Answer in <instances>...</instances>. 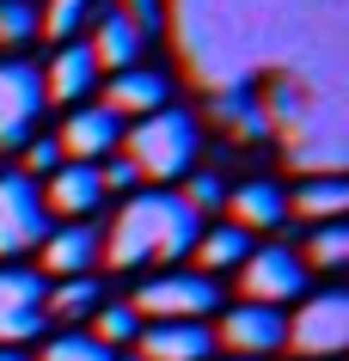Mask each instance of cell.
Returning <instances> with one entry per match:
<instances>
[{"mask_svg": "<svg viewBox=\"0 0 349 361\" xmlns=\"http://www.w3.org/2000/svg\"><path fill=\"white\" fill-rule=\"evenodd\" d=\"M172 104V80L159 74V68H129V74H111V86H104V111L123 123V116H154V111H166Z\"/></svg>", "mask_w": 349, "mask_h": 361, "instance_id": "cell-14", "label": "cell"}, {"mask_svg": "<svg viewBox=\"0 0 349 361\" xmlns=\"http://www.w3.org/2000/svg\"><path fill=\"white\" fill-rule=\"evenodd\" d=\"M116 141H123V123H116L104 104H74L68 123L56 129L61 159H74V166H98V159H111Z\"/></svg>", "mask_w": 349, "mask_h": 361, "instance_id": "cell-10", "label": "cell"}, {"mask_svg": "<svg viewBox=\"0 0 349 361\" xmlns=\"http://www.w3.org/2000/svg\"><path fill=\"white\" fill-rule=\"evenodd\" d=\"M0 361H25V355H19V349H0Z\"/></svg>", "mask_w": 349, "mask_h": 361, "instance_id": "cell-29", "label": "cell"}, {"mask_svg": "<svg viewBox=\"0 0 349 361\" xmlns=\"http://www.w3.org/2000/svg\"><path fill=\"white\" fill-rule=\"evenodd\" d=\"M196 221L172 190H147V196H129L116 221L104 227V251L98 257H111V269H154V264H178V257H190Z\"/></svg>", "mask_w": 349, "mask_h": 361, "instance_id": "cell-1", "label": "cell"}, {"mask_svg": "<svg viewBox=\"0 0 349 361\" xmlns=\"http://www.w3.org/2000/svg\"><path fill=\"white\" fill-rule=\"evenodd\" d=\"M86 337H92L98 349H111V355H116V349H129V343L141 337L135 306H129V300H123V306H98L92 319H86Z\"/></svg>", "mask_w": 349, "mask_h": 361, "instance_id": "cell-21", "label": "cell"}, {"mask_svg": "<svg viewBox=\"0 0 349 361\" xmlns=\"http://www.w3.org/2000/svg\"><path fill=\"white\" fill-rule=\"evenodd\" d=\"M123 159L135 166L141 184H172V178H190L196 171V153H202V135H196V116L190 111H154L123 129Z\"/></svg>", "mask_w": 349, "mask_h": 361, "instance_id": "cell-2", "label": "cell"}, {"mask_svg": "<svg viewBox=\"0 0 349 361\" xmlns=\"http://www.w3.org/2000/svg\"><path fill=\"white\" fill-rule=\"evenodd\" d=\"M37 361H111V349H98L92 337H56V343H43V355Z\"/></svg>", "mask_w": 349, "mask_h": 361, "instance_id": "cell-26", "label": "cell"}, {"mask_svg": "<svg viewBox=\"0 0 349 361\" xmlns=\"http://www.w3.org/2000/svg\"><path fill=\"white\" fill-rule=\"evenodd\" d=\"M282 349H300L307 361H337L349 349V294H337V288L307 294L300 312L288 319V343Z\"/></svg>", "mask_w": 349, "mask_h": 361, "instance_id": "cell-4", "label": "cell"}, {"mask_svg": "<svg viewBox=\"0 0 349 361\" xmlns=\"http://www.w3.org/2000/svg\"><path fill=\"white\" fill-rule=\"evenodd\" d=\"M116 13H123V19L135 25L141 37H154L159 25H166V6H159V0H123V6H116Z\"/></svg>", "mask_w": 349, "mask_h": 361, "instance_id": "cell-28", "label": "cell"}, {"mask_svg": "<svg viewBox=\"0 0 349 361\" xmlns=\"http://www.w3.org/2000/svg\"><path fill=\"white\" fill-rule=\"evenodd\" d=\"M227 361H245V355H227Z\"/></svg>", "mask_w": 349, "mask_h": 361, "instance_id": "cell-31", "label": "cell"}, {"mask_svg": "<svg viewBox=\"0 0 349 361\" xmlns=\"http://www.w3.org/2000/svg\"><path fill=\"white\" fill-rule=\"evenodd\" d=\"M37 37V6L31 0H0V49H25Z\"/></svg>", "mask_w": 349, "mask_h": 361, "instance_id": "cell-25", "label": "cell"}, {"mask_svg": "<svg viewBox=\"0 0 349 361\" xmlns=\"http://www.w3.org/2000/svg\"><path fill=\"white\" fill-rule=\"evenodd\" d=\"M37 80H43V104H86L104 74L86 43H56V56L37 68Z\"/></svg>", "mask_w": 349, "mask_h": 361, "instance_id": "cell-11", "label": "cell"}, {"mask_svg": "<svg viewBox=\"0 0 349 361\" xmlns=\"http://www.w3.org/2000/svg\"><path fill=\"white\" fill-rule=\"evenodd\" d=\"M209 331H214V343H227L233 355H245V361H264L288 343V319L276 306H245V300L227 306L221 324H209Z\"/></svg>", "mask_w": 349, "mask_h": 361, "instance_id": "cell-9", "label": "cell"}, {"mask_svg": "<svg viewBox=\"0 0 349 361\" xmlns=\"http://www.w3.org/2000/svg\"><path fill=\"white\" fill-rule=\"evenodd\" d=\"M104 306V282H92V276H74V282H56L43 288V324H86Z\"/></svg>", "mask_w": 349, "mask_h": 361, "instance_id": "cell-19", "label": "cell"}, {"mask_svg": "<svg viewBox=\"0 0 349 361\" xmlns=\"http://www.w3.org/2000/svg\"><path fill=\"white\" fill-rule=\"evenodd\" d=\"M43 233H49V214H43L37 184L25 171H0V264L37 251Z\"/></svg>", "mask_w": 349, "mask_h": 361, "instance_id": "cell-6", "label": "cell"}, {"mask_svg": "<svg viewBox=\"0 0 349 361\" xmlns=\"http://www.w3.org/2000/svg\"><path fill=\"white\" fill-rule=\"evenodd\" d=\"M178 202L202 221V214H214V209H227V184L214 178V171H190L184 178V190H178Z\"/></svg>", "mask_w": 349, "mask_h": 361, "instance_id": "cell-24", "label": "cell"}, {"mask_svg": "<svg viewBox=\"0 0 349 361\" xmlns=\"http://www.w3.org/2000/svg\"><path fill=\"white\" fill-rule=\"evenodd\" d=\"M86 49H92L98 74H129V68H141V56H147V37H141L123 13H98V31H92Z\"/></svg>", "mask_w": 349, "mask_h": 361, "instance_id": "cell-17", "label": "cell"}, {"mask_svg": "<svg viewBox=\"0 0 349 361\" xmlns=\"http://www.w3.org/2000/svg\"><path fill=\"white\" fill-rule=\"evenodd\" d=\"M233 276L245 288V306H276L282 312V300H300L307 294V264L288 245H252V257L233 269Z\"/></svg>", "mask_w": 349, "mask_h": 361, "instance_id": "cell-5", "label": "cell"}, {"mask_svg": "<svg viewBox=\"0 0 349 361\" xmlns=\"http://www.w3.org/2000/svg\"><path fill=\"white\" fill-rule=\"evenodd\" d=\"M227 214H233L239 233H276L282 221H288V196H282V184H270V178L233 184L227 190Z\"/></svg>", "mask_w": 349, "mask_h": 361, "instance_id": "cell-15", "label": "cell"}, {"mask_svg": "<svg viewBox=\"0 0 349 361\" xmlns=\"http://www.w3.org/2000/svg\"><path fill=\"white\" fill-rule=\"evenodd\" d=\"M135 319H154V324H209L221 312V282L196 276V269H159L135 288Z\"/></svg>", "mask_w": 349, "mask_h": 361, "instance_id": "cell-3", "label": "cell"}, {"mask_svg": "<svg viewBox=\"0 0 349 361\" xmlns=\"http://www.w3.org/2000/svg\"><path fill=\"white\" fill-rule=\"evenodd\" d=\"M190 257H196V276H227V269H239L245 257H252V233H239L233 221H221V227H202L196 233V245H190Z\"/></svg>", "mask_w": 349, "mask_h": 361, "instance_id": "cell-18", "label": "cell"}, {"mask_svg": "<svg viewBox=\"0 0 349 361\" xmlns=\"http://www.w3.org/2000/svg\"><path fill=\"white\" fill-rule=\"evenodd\" d=\"M98 13V0H49L37 13V31H49V37H61V43H74L80 31H86V19Z\"/></svg>", "mask_w": 349, "mask_h": 361, "instance_id": "cell-22", "label": "cell"}, {"mask_svg": "<svg viewBox=\"0 0 349 361\" xmlns=\"http://www.w3.org/2000/svg\"><path fill=\"white\" fill-rule=\"evenodd\" d=\"M43 116V80L31 61H0V147L13 153L37 135Z\"/></svg>", "mask_w": 349, "mask_h": 361, "instance_id": "cell-7", "label": "cell"}, {"mask_svg": "<svg viewBox=\"0 0 349 361\" xmlns=\"http://www.w3.org/2000/svg\"><path fill=\"white\" fill-rule=\"evenodd\" d=\"M111 361H141V355H135V349H129V355H111Z\"/></svg>", "mask_w": 349, "mask_h": 361, "instance_id": "cell-30", "label": "cell"}, {"mask_svg": "<svg viewBox=\"0 0 349 361\" xmlns=\"http://www.w3.org/2000/svg\"><path fill=\"white\" fill-rule=\"evenodd\" d=\"M307 257H312L319 269H343V264H349V227H343V221H325V227H312Z\"/></svg>", "mask_w": 349, "mask_h": 361, "instance_id": "cell-23", "label": "cell"}, {"mask_svg": "<svg viewBox=\"0 0 349 361\" xmlns=\"http://www.w3.org/2000/svg\"><path fill=\"white\" fill-rule=\"evenodd\" d=\"M98 251H104V227H92V221H68V227H49L43 233V269L56 276V282H74V276H92Z\"/></svg>", "mask_w": 349, "mask_h": 361, "instance_id": "cell-12", "label": "cell"}, {"mask_svg": "<svg viewBox=\"0 0 349 361\" xmlns=\"http://www.w3.org/2000/svg\"><path fill=\"white\" fill-rule=\"evenodd\" d=\"M43 276L19 264H0V349L13 343H31L43 331Z\"/></svg>", "mask_w": 349, "mask_h": 361, "instance_id": "cell-8", "label": "cell"}, {"mask_svg": "<svg viewBox=\"0 0 349 361\" xmlns=\"http://www.w3.org/2000/svg\"><path fill=\"white\" fill-rule=\"evenodd\" d=\"M56 166H61L56 135H31V141H25V178H31V184H43V178H49Z\"/></svg>", "mask_w": 349, "mask_h": 361, "instance_id": "cell-27", "label": "cell"}, {"mask_svg": "<svg viewBox=\"0 0 349 361\" xmlns=\"http://www.w3.org/2000/svg\"><path fill=\"white\" fill-rule=\"evenodd\" d=\"M37 196H43V214H61V221H86L92 209H104L98 166H74V159H61V166L37 184Z\"/></svg>", "mask_w": 349, "mask_h": 361, "instance_id": "cell-13", "label": "cell"}, {"mask_svg": "<svg viewBox=\"0 0 349 361\" xmlns=\"http://www.w3.org/2000/svg\"><path fill=\"white\" fill-rule=\"evenodd\" d=\"M214 331L209 324H141L135 355L141 361H209Z\"/></svg>", "mask_w": 349, "mask_h": 361, "instance_id": "cell-16", "label": "cell"}, {"mask_svg": "<svg viewBox=\"0 0 349 361\" xmlns=\"http://www.w3.org/2000/svg\"><path fill=\"white\" fill-rule=\"evenodd\" d=\"M288 209L294 214H307V221H319V227H325V221H343V209H349V184L343 178H307V184H300V190L288 196Z\"/></svg>", "mask_w": 349, "mask_h": 361, "instance_id": "cell-20", "label": "cell"}]
</instances>
